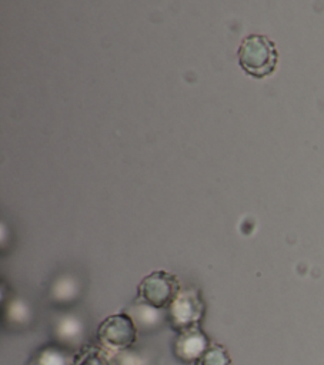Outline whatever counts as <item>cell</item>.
I'll return each mask as SVG.
<instances>
[{"instance_id": "9c48e42d", "label": "cell", "mask_w": 324, "mask_h": 365, "mask_svg": "<svg viewBox=\"0 0 324 365\" xmlns=\"http://www.w3.org/2000/svg\"><path fill=\"white\" fill-rule=\"evenodd\" d=\"M193 365H233V359L223 344L211 342Z\"/></svg>"}, {"instance_id": "ba28073f", "label": "cell", "mask_w": 324, "mask_h": 365, "mask_svg": "<svg viewBox=\"0 0 324 365\" xmlns=\"http://www.w3.org/2000/svg\"><path fill=\"white\" fill-rule=\"evenodd\" d=\"M73 356L56 345H46L37 351L29 365H71Z\"/></svg>"}, {"instance_id": "3957f363", "label": "cell", "mask_w": 324, "mask_h": 365, "mask_svg": "<svg viewBox=\"0 0 324 365\" xmlns=\"http://www.w3.org/2000/svg\"><path fill=\"white\" fill-rule=\"evenodd\" d=\"M181 288L176 274L167 269H154L138 282L136 299L157 309H167Z\"/></svg>"}, {"instance_id": "8992f818", "label": "cell", "mask_w": 324, "mask_h": 365, "mask_svg": "<svg viewBox=\"0 0 324 365\" xmlns=\"http://www.w3.org/2000/svg\"><path fill=\"white\" fill-rule=\"evenodd\" d=\"M127 314L133 318L138 329H153L166 321V309H157L138 299H134L131 312Z\"/></svg>"}, {"instance_id": "52a82bcc", "label": "cell", "mask_w": 324, "mask_h": 365, "mask_svg": "<svg viewBox=\"0 0 324 365\" xmlns=\"http://www.w3.org/2000/svg\"><path fill=\"white\" fill-rule=\"evenodd\" d=\"M71 365H111L110 354L101 346L83 345L73 355Z\"/></svg>"}, {"instance_id": "7c38bea8", "label": "cell", "mask_w": 324, "mask_h": 365, "mask_svg": "<svg viewBox=\"0 0 324 365\" xmlns=\"http://www.w3.org/2000/svg\"><path fill=\"white\" fill-rule=\"evenodd\" d=\"M110 359H111V365H144L143 359L136 352H131L130 349L111 354Z\"/></svg>"}, {"instance_id": "7a4b0ae2", "label": "cell", "mask_w": 324, "mask_h": 365, "mask_svg": "<svg viewBox=\"0 0 324 365\" xmlns=\"http://www.w3.org/2000/svg\"><path fill=\"white\" fill-rule=\"evenodd\" d=\"M204 314L206 302L201 291L194 285H188L180 289L177 297L166 309V321L177 334L200 325Z\"/></svg>"}, {"instance_id": "30bf717a", "label": "cell", "mask_w": 324, "mask_h": 365, "mask_svg": "<svg viewBox=\"0 0 324 365\" xmlns=\"http://www.w3.org/2000/svg\"><path fill=\"white\" fill-rule=\"evenodd\" d=\"M56 332L64 341L77 339L83 332V325L79 321V318L67 315L59 321V324L56 327Z\"/></svg>"}, {"instance_id": "8fae6325", "label": "cell", "mask_w": 324, "mask_h": 365, "mask_svg": "<svg viewBox=\"0 0 324 365\" xmlns=\"http://www.w3.org/2000/svg\"><path fill=\"white\" fill-rule=\"evenodd\" d=\"M74 291H76L74 281L70 278H60L53 287V294H54V298L57 299L73 298L71 295L74 294Z\"/></svg>"}, {"instance_id": "277c9868", "label": "cell", "mask_w": 324, "mask_h": 365, "mask_svg": "<svg viewBox=\"0 0 324 365\" xmlns=\"http://www.w3.org/2000/svg\"><path fill=\"white\" fill-rule=\"evenodd\" d=\"M137 334L138 328L127 312H117L106 317L96 331L100 346L108 354L130 349L137 339Z\"/></svg>"}, {"instance_id": "6da1fadb", "label": "cell", "mask_w": 324, "mask_h": 365, "mask_svg": "<svg viewBox=\"0 0 324 365\" xmlns=\"http://www.w3.org/2000/svg\"><path fill=\"white\" fill-rule=\"evenodd\" d=\"M237 60L243 71L254 78L271 76L278 64L275 43L264 34L244 37L237 50Z\"/></svg>"}, {"instance_id": "5b68a950", "label": "cell", "mask_w": 324, "mask_h": 365, "mask_svg": "<svg viewBox=\"0 0 324 365\" xmlns=\"http://www.w3.org/2000/svg\"><path fill=\"white\" fill-rule=\"evenodd\" d=\"M211 342L213 341H210L201 325H197L176 334L173 342V354L178 362L184 365H193Z\"/></svg>"}]
</instances>
